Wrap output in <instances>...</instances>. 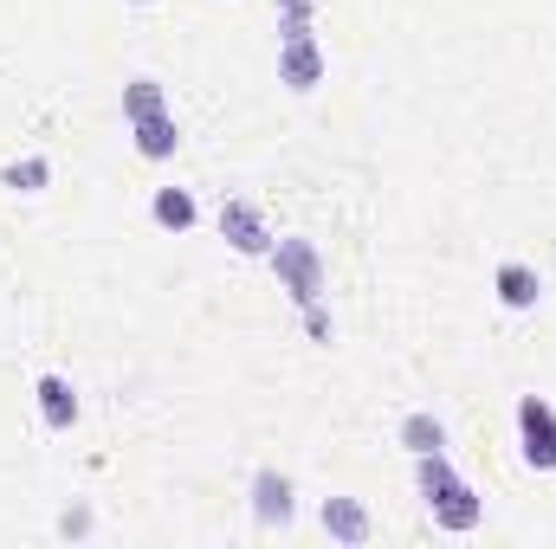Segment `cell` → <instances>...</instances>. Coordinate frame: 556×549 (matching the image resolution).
<instances>
[{
    "mask_svg": "<svg viewBox=\"0 0 556 549\" xmlns=\"http://www.w3.org/2000/svg\"><path fill=\"white\" fill-rule=\"evenodd\" d=\"M415 478H420V498H427V511H433V524H440V531H453V537L479 531L485 505H479V491L453 472L446 446H440V452H415Z\"/></svg>",
    "mask_w": 556,
    "mask_h": 549,
    "instance_id": "cell-1",
    "label": "cell"
},
{
    "mask_svg": "<svg viewBox=\"0 0 556 549\" xmlns=\"http://www.w3.org/2000/svg\"><path fill=\"white\" fill-rule=\"evenodd\" d=\"M273 272H278V291H291V304L304 310V304H317L324 297V259H317V246L311 240H273Z\"/></svg>",
    "mask_w": 556,
    "mask_h": 549,
    "instance_id": "cell-2",
    "label": "cell"
},
{
    "mask_svg": "<svg viewBox=\"0 0 556 549\" xmlns=\"http://www.w3.org/2000/svg\"><path fill=\"white\" fill-rule=\"evenodd\" d=\"M518 446H525V465L531 472H556V408L544 395H525L518 401Z\"/></svg>",
    "mask_w": 556,
    "mask_h": 549,
    "instance_id": "cell-3",
    "label": "cell"
},
{
    "mask_svg": "<svg viewBox=\"0 0 556 549\" xmlns=\"http://www.w3.org/2000/svg\"><path fill=\"white\" fill-rule=\"evenodd\" d=\"M278 85H285V91H298V98L324 85V46H317L311 33L278 39Z\"/></svg>",
    "mask_w": 556,
    "mask_h": 549,
    "instance_id": "cell-4",
    "label": "cell"
},
{
    "mask_svg": "<svg viewBox=\"0 0 556 549\" xmlns=\"http://www.w3.org/2000/svg\"><path fill=\"white\" fill-rule=\"evenodd\" d=\"M220 240H227L233 253H247V259H266V253H273V227H266V214H260L253 201H227V207H220Z\"/></svg>",
    "mask_w": 556,
    "mask_h": 549,
    "instance_id": "cell-5",
    "label": "cell"
},
{
    "mask_svg": "<svg viewBox=\"0 0 556 549\" xmlns=\"http://www.w3.org/2000/svg\"><path fill=\"white\" fill-rule=\"evenodd\" d=\"M291 511H298V491H291V478L285 472H253V518L273 531V524H291Z\"/></svg>",
    "mask_w": 556,
    "mask_h": 549,
    "instance_id": "cell-6",
    "label": "cell"
},
{
    "mask_svg": "<svg viewBox=\"0 0 556 549\" xmlns=\"http://www.w3.org/2000/svg\"><path fill=\"white\" fill-rule=\"evenodd\" d=\"M492 291H498V304H505V310H538L544 278H538V266H525V259H505V266L492 272Z\"/></svg>",
    "mask_w": 556,
    "mask_h": 549,
    "instance_id": "cell-7",
    "label": "cell"
},
{
    "mask_svg": "<svg viewBox=\"0 0 556 549\" xmlns=\"http://www.w3.org/2000/svg\"><path fill=\"white\" fill-rule=\"evenodd\" d=\"M33 395H39V420H46L52 433H72V420H78V395H72L65 375H39Z\"/></svg>",
    "mask_w": 556,
    "mask_h": 549,
    "instance_id": "cell-8",
    "label": "cell"
},
{
    "mask_svg": "<svg viewBox=\"0 0 556 549\" xmlns=\"http://www.w3.org/2000/svg\"><path fill=\"white\" fill-rule=\"evenodd\" d=\"M324 531H330L337 544L363 549V544H369V531H376V524H369V511H363L356 498H324Z\"/></svg>",
    "mask_w": 556,
    "mask_h": 549,
    "instance_id": "cell-9",
    "label": "cell"
},
{
    "mask_svg": "<svg viewBox=\"0 0 556 549\" xmlns=\"http://www.w3.org/2000/svg\"><path fill=\"white\" fill-rule=\"evenodd\" d=\"M130 130H137V155H142V162H168V155L181 149V130H175V117H168V111L137 117Z\"/></svg>",
    "mask_w": 556,
    "mask_h": 549,
    "instance_id": "cell-10",
    "label": "cell"
},
{
    "mask_svg": "<svg viewBox=\"0 0 556 549\" xmlns=\"http://www.w3.org/2000/svg\"><path fill=\"white\" fill-rule=\"evenodd\" d=\"M149 214H155V227H168V233H188V227H194V194H188V188H155Z\"/></svg>",
    "mask_w": 556,
    "mask_h": 549,
    "instance_id": "cell-11",
    "label": "cell"
},
{
    "mask_svg": "<svg viewBox=\"0 0 556 549\" xmlns=\"http://www.w3.org/2000/svg\"><path fill=\"white\" fill-rule=\"evenodd\" d=\"M402 446H408V452H440V446H446V426H440L433 413H408V420H402Z\"/></svg>",
    "mask_w": 556,
    "mask_h": 549,
    "instance_id": "cell-12",
    "label": "cell"
},
{
    "mask_svg": "<svg viewBox=\"0 0 556 549\" xmlns=\"http://www.w3.org/2000/svg\"><path fill=\"white\" fill-rule=\"evenodd\" d=\"M155 111H168V98H162V85H155V78L124 85V117H130V124H137V117H155Z\"/></svg>",
    "mask_w": 556,
    "mask_h": 549,
    "instance_id": "cell-13",
    "label": "cell"
},
{
    "mask_svg": "<svg viewBox=\"0 0 556 549\" xmlns=\"http://www.w3.org/2000/svg\"><path fill=\"white\" fill-rule=\"evenodd\" d=\"M46 175H52V162H46V155H26V162L7 168V188H13V194H33V188H46Z\"/></svg>",
    "mask_w": 556,
    "mask_h": 549,
    "instance_id": "cell-14",
    "label": "cell"
},
{
    "mask_svg": "<svg viewBox=\"0 0 556 549\" xmlns=\"http://www.w3.org/2000/svg\"><path fill=\"white\" fill-rule=\"evenodd\" d=\"M273 7H278V39L311 33V7H317V0H273Z\"/></svg>",
    "mask_w": 556,
    "mask_h": 549,
    "instance_id": "cell-15",
    "label": "cell"
},
{
    "mask_svg": "<svg viewBox=\"0 0 556 549\" xmlns=\"http://www.w3.org/2000/svg\"><path fill=\"white\" fill-rule=\"evenodd\" d=\"M304 330H311V343H330V336H337V323H330L324 297H317V304H304Z\"/></svg>",
    "mask_w": 556,
    "mask_h": 549,
    "instance_id": "cell-16",
    "label": "cell"
},
{
    "mask_svg": "<svg viewBox=\"0 0 556 549\" xmlns=\"http://www.w3.org/2000/svg\"><path fill=\"white\" fill-rule=\"evenodd\" d=\"M137 7H149V0H137Z\"/></svg>",
    "mask_w": 556,
    "mask_h": 549,
    "instance_id": "cell-17",
    "label": "cell"
}]
</instances>
